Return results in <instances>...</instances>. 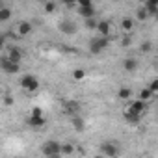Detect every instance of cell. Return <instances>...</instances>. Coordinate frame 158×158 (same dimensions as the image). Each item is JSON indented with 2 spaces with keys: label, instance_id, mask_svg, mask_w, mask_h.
<instances>
[{
  "label": "cell",
  "instance_id": "6da1fadb",
  "mask_svg": "<svg viewBox=\"0 0 158 158\" xmlns=\"http://www.w3.org/2000/svg\"><path fill=\"white\" fill-rule=\"evenodd\" d=\"M41 152L47 158H60V154H61V143L56 141V139H47L41 145Z\"/></svg>",
  "mask_w": 158,
  "mask_h": 158
},
{
  "label": "cell",
  "instance_id": "7a4b0ae2",
  "mask_svg": "<svg viewBox=\"0 0 158 158\" xmlns=\"http://www.w3.org/2000/svg\"><path fill=\"white\" fill-rule=\"evenodd\" d=\"M19 84H21V88L24 91H30V93H34V91L39 89V80H37L35 74H23Z\"/></svg>",
  "mask_w": 158,
  "mask_h": 158
},
{
  "label": "cell",
  "instance_id": "3957f363",
  "mask_svg": "<svg viewBox=\"0 0 158 158\" xmlns=\"http://www.w3.org/2000/svg\"><path fill=\"white\" fill-rule=\"evenodd\" d=\"M108 45H110L108 37L97 35V37L89 39V52L91 54H101V52H104V48H108Z\"/></svg>",
  "mask_w": 158,
  "mask_h": 158
},
{
  "label": "cell",
  "instance_id": "277c9868",
  "mask_svg": "<svg viewBox=\"0 0 158 158\" xmlns=\"http://www.w3.org/2000/svg\"><path fill=\"white\" fill-rule=\"evenodd\" d=\"M119 152H121V147L117 143H114V141H104L101 145V154L106 156V158H117Z\"/></svg>",
  "mask_w": 158,
  "mask_h": 158
},
{
  "label": "cell",
  "instance_id": "5b68a950",
  "mask_svg": "<svg viewBox=\"0 0 158 158\" xmlns=\"http://www.w3.org/2000/svg\"><path fill=\"white\" fill-rule=\"evenodd\" d=\"M58 28H60V32L65 34V35H74V34L78 32V26H76V23H74L73 19H61V21L58 23Z\"/></svg>",
  "mask_w": 158,
  "mask_h": 158
},
{
  "label": "cell",
  "instance_id": "8992f818",
  "mask_svg": "<svg viewBox=\"0 0 158 158\" xmlns=\"http://www.w3.org/2000/svg\"><path fill=\"white\" fill-rule=\"evenodd\" d=\"M0 67H2V71H4L6 74H17V73L21 71V63H13L11 60H8L6 54L0 58Z\"/></svg>",
  "mask_w": 158,
  "mask_h": 158
},
{
  "label": "cell",
  "instance_id": "52a82bcc",
  "mask_svg": "<svg viewBox=\"0 0 158 158\" xmlns=\"http://www.w3.org/2000/svg\"><path fill=\"white\" fill-rule=\"evenodd\" d=\"M4 54H6L8 60H11L13 63H21V60H23V50H21L17 45H8Z\"/></svg>",
  "mask_w": 158,
  "mask_h": 158
},
{
  "label": "cell",
  "instance_id": "ba28073f",
  "mask_svg": "<svg viewBox=\"0 0 158 158\" xmlns=\"http://www.w3.org/2000/svg\"><path fill=\"white\" fill-rule=\"evenodd\" d=\"M32 30H34V26H32V23H30V21H21V23L17 24V35H21V37L30 35V34H32Z\"/></svg>",
  "mask_w": 158,
  "mask_h": 158
},
{
  "label": "cell",
  "instance_id": "9c48e42d",
  "mask_svg": "<svg viewBox=\"0 0 158 158\" xmlns=\"http://www.w3.org/2000/svg\"><path fill=\"white\" fill-rule=\"evenodd\" d=\"M97 32H99V35L108 37V35H110V32H112V24H110V21L101 19V21H99V26H97Z\"/></svg>",
  "mask_w": 158,
  "mask_h": 158
},
{
  "label": "cell",
  "instance_id": "30bf717a",
  "mask_svg": "<svg viewBox=\"0 0 158 158\" xmlns=\"http://www.w3.org/2000/svg\"><path fill=\"white\" fill-rule=\"evenodd\" d=\"M138 67H139V63H138L136 58H132V56L125 58V61H123V69H125L127 73H134V71H138Z\"/></svg>",
  "mask_w": 158,
  "mask_h": 158
},
{
  "label": "cell",
  "instance_id": "8fae6325",
  "mask_svg": "<svg viewBox=\"0 0 158 158\" xmlns=\"http://www.w3.org/2000/svg\"><path fill=\"white\" fill-rule=\"evenodd\" d=\"M123 115H125V119H127L128 123H134V125H136V123H139V117H141V115H139L138 112H134L130 106H127V108L123 110Z\"/></svg>",
  "mask_w": 158,
  "mask_h": 158
},
{
  "label": "cell",
  "instance_id": "7c38bea8",
  "mask_svg": "<svg viewBox=\"0 0 158 158\" xmlns=\"http://www.w3.org/2000/svg\"><path fill=\"white\" fill-rule=\"evenodd\" d=\"M63 108H65V112L73 117V115H78V110H80V102H78V101H67V102L63 104Z\"/></svg>",
  "mask_w": 158,
  "mask_h": 158
},
{
  "label": "cell",
  "instance_id": "4fadbf2b",
  "mask_svg": "<svg viewBox=\"0 0 158 158\" xmlns=\"http://www.w3.org/2000/svg\"><path fill=\"white\" fill-rule=\"evenodd\" d=\"M134 23H136L134 17H123V19H121V30L128 35V34L134 30Z\"/></svg>",
  "mask_w": 158,
  "mask_h": 158
},
{
  "label": "cell",
  "instance_id": "5bb4252c",
  "mask_svg": "<svg viewBox=\"0 0 158 158\" xmlns=\"http://www.w3.org/2000/svg\"><path fill=\"white\" fill-rule=\"evenodd\" d=\"M128 106H130L134 112H138L139 115H143V112L147 110V102H143V101H139V99H136V101H130V102H128Z\"/></svg>",
  "mask_w": 158,
  "mask_h": 158
},
{
  "label": "cell",
  "instance_id": "9a60e30c",
  "mask_svg": "<svg viewBox=\"0 0 158 158\" xmlns=\"http://www.w3.org/2000/svg\"><path fill=\"white\" fill-rule=\"evenodd\" d=\"M143 8L149 11L151 17H156L158 15V0H147V2H143Z\"/></svg>",
  "mask_w": 158,
  "mask_h": 158
},
{
  "label": "cell",
  "instance_id": "2e32d148",
  "mask_svg": "<svg viewBox=\"0 0 158 158\" xmlns=\"http://www.w3.org/2000/svg\"><path fill=\"white\" fill-rule=\"evenodd\" d=\"M76 11H78V15H80V17H84V21L95 17V6H89V8H78L76 6Z\"/></svg>",
  "mask_w": 158,
  "mask_h": 158
},
{
  "label": "cell",
  "instance_id": "e0dca14e",
  "mask_svg": "<svg viewBox=\"0 0 158 158\" xmlns=\"http://www.w3.org/2000/svg\"><path fill=\"white\" fill-rule=\"evenodd\" d=\"M26 123H28L30 127H34V128H41V127L47 125V119H45V117H34V115H28Z\"/></svg>",
  "mask_w": 158,
  "mask_h": 158
},
{
  "label": "cell",
  "instance_id": "ac0fdd59",
  "mask_svg": "<svg viewBox=\"0 0 158 158\" xmlns=\"http://www.w3.org/2000/svg\"><path fill=\"white\" fill-rule=\"evenodd\" d=\"M71 125H73V128H74L76 132H82V130L86 128V123H84V119H82L80 115H73V117H71Z\"/></svg>",
  "mask_w": 158,
  "mask_h": 158
},
{
  "label": "cell",
  "instance_id": "d6986e66",
  "mask_svg": "<svg viewBox=\"0 0 158 158\" xmlns=\"http://www.w3.org/2000/svg\"><path fill=\"white\" fill-rule=\"evenodd\" d=\"M149 17H151V15H149V11H147L143 6H139V8L136 10V13H134V19H136V21H139V23H145Z\"/></svg>",
  "mask_w": 158,
  "mask_h": 158
},
{
  "label": "cell",
  "instance_id": "ffe728a7",
  "mask_svg": "<svg viewBox=\"0 0 158 158\" xmlns=\"http://www.w3.org/2000/svg\"><path fill=\"white\" fill-rule=\"evenodd\" d=\"M117 97H119V101H130V97H132V89L127 88V86H121V88L117 89Z\"/></svg>",
  "mask_w": 158,
  "mask_h": 158
},
{
  "label": "cell",
  "instance_id": "44dd1931",
  "mask_svg": "<svg viewBox=\"0 0 158 158\" xmlns=\"http://www.w3.org/2000/svg\"><path fill=\"white\" fill-rule=\"evenodd\" d=\"M11 15H13L11 8H8V6H0V23L10 21V19H11Z\"/></svg>",
  "mask_w": 158,
  "mask_h": 158
},
{
  "label": "cell",
  "instance_id": "7402d4cb",
  "mask_svg": "<svg viewBox=\"0 0 158 158\" xmlns=\"http://www.w3.org/2000/svg\"><path fill=\"white\" fill-rule=\"evenodd\" d=\"M152 95H154V93H152L149 88H143V89L139 91V101H143V102H149V101L152 99Z\"/></svg>",
  "mask_w": 158,
  "mask_h": 158
},
{
  "label": "cell",
  "instance_id": "603a6c76",
  "mask_svg": "<svg viewBox=\"0 0 158 158\" xmlns=\"http://www.w3.org/2000/svg\"><path fill=\"white\" fill-rule=\"evenodd\" d=\"M73 152H74V145L73 143H61V154L71 156Z\"/></svg>",
  "mask_w": 158,
  "mask_h": 158
},
{
  "label": "cell",
  "instance_id": "cb8c5ba5",
  "mask_svg": "<svg viewBox=\"0 0 158 158\" xmlns=\"http://www.w3.org/2000/svg\"><path fill=\"white\" fill-rule=\"evenodd\" d=\"M84 24H86L88 30H97V26H99V19H95V17H93V19H86Z\"/></svg>",
  "mask_w": 158,
  "mask_h": 158
},
{
  "label": "cell",
  "instance_id": "d4e9b609",
  "mask_svg": "<svg viewBox=\"0 0 158 158\" xmlns=\"http://www.w3.org/2000/svg\"><path fill=\"white\" fill-rule=\"evenodd\" d=\"M139 50H141L143 54H147V52H151V50H152V41H149V39H145V41H141V45H139Z\"/></svg>",
  "mask_w": 158,
  "mask_h": 158
},
{
  "label": "cell",
  "instance_id": "484cf974",
  "mask_svg": "<svg viewBox=\"0 0 158 158\" xmlns=\"http://www.w3.org/2000/svg\"><path fill=\"white\" fill-rule=\"evenodd\" d=\"M56 8H58V6H56V2H50V0L43 4V10H45V13H48V15H50V13H54V11H56Z\"/></svg>",
  "mask_w": 158,
  "mask_h": 158
},
{
  "label": "cell",
  "instance_id": "4316f807",
  "mask_svg": "<svg viewBox=\"0 0 158 158\" xmlns=\"http://www.w3.org/2000/svg\"><path fill=\"white\" fill-rule=\"evenodd\" d=\"M73 78H74V80H84V78H86V71L84 69H74L73 71Z\"/></svg>",
  "mask_w": 158,
  "mask_h": 158
},
{
  "label": "cell",
  "instance_id": "83f0119b",
  "mask_svg": "<svg viewBox=\"0 0 158 158\" xmlns=\"http://www.w3.org/2000/svg\"><path fill=\"white\" fill-rule=\"evenodd\" d=\"M152 93H158V78H152V80L149 82V86H147Z\"/></svg>",
  "mask_w": 158,
  "mask_h": 158
},
{
  "label": "cell",
  "instance_id": "f1b7e54d",
  "mask_svg": "<svg viewBox=\"0 0 158 158\" xmlns=\"http://www.w3.org/2000/svg\"><path fill=\"white\" fill-rule=\"evenodd\" d=\"M130 45H132V35L128 34V35H125V37L121 39V47H125V48H128Z\"/></svg>",
  "mask_w": 158,
  "mask_h": 158
},
{
  "label": "cell",
  "instance_id": "f546056e",
  "mask_svg": "<svg viewBox=\"0 0 158 158\" xmlns=\"http://www.w3.org/2000/svg\"><path fill=\"white\" fill-rule=\"evenodd\" d=\"M30 115H34V117H45V114H43V110L39 106H34L32 112H30Z\"/></svg>",
  "mask_w": 158,
  "mask_h": 158
},
{
  "label": "cell",
  "instance_id": "4dcf8cb0",
  "mask_svg": "<svg viewBox=\"0 0 158 158\" xmlns=\"http://www.w3.org/2000/svg\"><path fill=\"white\" fill-rule=\"evenodd\" d=\"M2 102H4V106H6V108H10V106H13L15 99H13L11 95H4V101H2Z\"/></svg>",
  "mask_w": 158,
  "mask_h": 158
},
{
  "label": "cell",
  "instance_id": "1f68e13d",
  "mask_svg": "<svg viewBox=\"0 0 158 158\" xmlns=\"http://www.w3.org/2000/svg\"><path fill=\"white\" fill-rule=\"evenodd\" d=\"M76 6H78V8H89V6H95V4L91 2V0H78Z\"/></svg>",
  "mask_w": 158,
  "mask_h": 158
},
{
  "label": "cell",
  "instance_id": "d6a6232c",
  "mask_svg": "<svg viewBox=\"0 0 158 158\" xmlns=\"http://www.w3.org/2000/svg\"><path fill=\"white\" fill-rule=\"evenodd\" d=\"M156 52H158V45H156Z\"/></svg>",
  "mask_w": 158,
  "mask_h": 158
},
{
  "label": "cell",
  "instance_id": "836d02e7",
  "mask_svg": "<svg viewBox=\"0 0 158 158\" xmlns=\"http://www.w3.org/2000/svg\"><path fill=\"white\" fill-rule=\"evenodd\" d=\"M145 158H152V156H145Z\"/></svg>",
  "mask_w": 158,
  "mask_h": 158
},
{
  "label": "cell",
  "instance_id": "e575fe53",
  "mask_svg": "<svg viewBox=\"0 0 158 158\" xmlns=\"http://www.w3.org/2000/svg\"><path fill=\"white\" fill-rule=\"evenodd\" d=\"M154 19H156V21H158V15H156V17H154Z\"/></svg>",
  "mask_w": 158,
  "mask_h": 158
}]
</instances>
